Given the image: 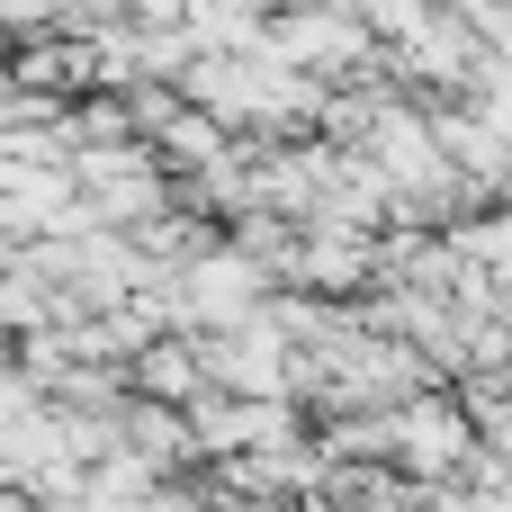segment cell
<instances>
[{
	"label": "cell",
	"instance_id": "obj_1",
	"mask_svg": "<svg viewBox=\"0 0 512 512\" xmlns=\"http://www.w3.org/2000/svg\"><path fill=\"white\" fill-rule=\"evenodd\" d=\"M189 297H198V315H234V306H252V270L234 252H216V261L189 270Z\"/></svg>",
	"mask_w": 512,
	"mask_h": 512
},
{
	"label": "cell",
	"instance_id": "obj_2",
	"mask_svg": "<svg viewBox=\"0 0 512 512\" xmlns=\"http://www.w3.org/2000/svg\"><path fill=\"white\" fill-rule=\"evenodd\" d=\"M144 387H189V360H180V351H153V360H144Z\"/></svg>",
	"mask_w": 512,
	"mask_h": 512
},
{
	"label": "cell",
	"instance_id": "obj_3",
	"mask_svg": "<svg viewBox=\"0 0 512 512\" xmlns=\"http://www.w3.org/2000/svg\"><path fill=\"white\" fill-rule=\"evenodd\" d=\"M144 9H162V18H171V9H189V0H144Z\"/></svg>",
	"mask_w": 512,
	"mask_h": 512
}]
</instances>
